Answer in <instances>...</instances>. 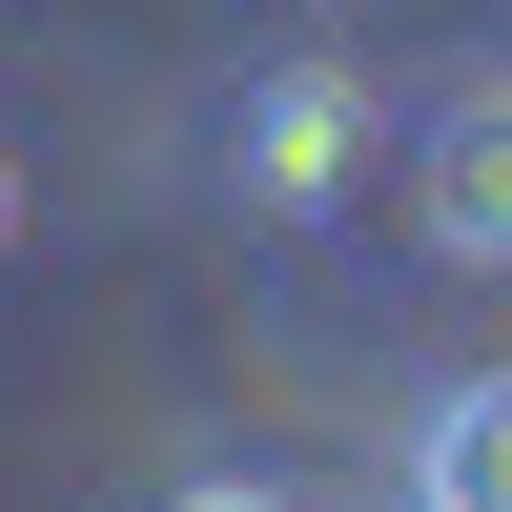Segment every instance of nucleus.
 <instances>
[{
    "instance_id": "f257e3e1",
    "label": "nucleus",
    "mask_w": 512,
    "mask_h": 512,
    "mask_svg": "<svg viewBox=\"0 0 512 512\" xmlns=\"http://www.w3.org/2000/svg\"><path fill=\"white\" fill-rule=\"evenodd\" d=\"M349 164H369V82L349 62H246L226 82V205L308 226V205H349Z\"/></svg>"
},
{
    "instance_id": "f03ea898",
    "label": "nucleus",
    "mask_w": 512,
    "mask_h": 512,
    "mask_svg": "<svg viewBox=\"0 0 512 512\" xmlns=\"http://www.w3.org/2000/svg\"><path fill=\"white\" fill-rule=\"evenodd\" d=\"M410 226H431L451 267H512V62L431 82V123H410Z\"/></svg>"
},
{
    "instance_id": "7ed1b4c3",
    "label": "nucleus",
    "mask_w": 512,
    "mask_h": 512,
    "mask_svg": "<svg viewBox=\"0 0 512 512\" xmlns=\"http://www.w3.org/2000/svg\"><path fill=\"white\" fill-rule=\"evenodd\" d=\"M410 512H512V369H451L410 410Z\"/></svg>"
},
{
    "instance_id": "20e7f679",
    "label": "nucleus",
    "mask_w": 512,
    "mask_h": 512,
    "mask_svg": "<svg viewBox=\"0 0 512 512\" xmlns=\"http://www.w3.org/2000/svg\"><path fill=\"white\" fill-rule=\"evenodd\" d=\"M164 512H308V492H267V472H185Z\"/></svg>"
},
{
    "instance_id": "39448f33",
    "label": "nucleus",
    "mask_w": 512,
    "mask_h": 512,
    "mask_svg": "<svg viewBox=\"0 0 512 512\" xmlns=\"http://www.w3.org/2000/svg\"><path fill=\"white\" fill-rule=\"evenodd\" d=\"M0 226H21V164H0Z\"/></svg>"
}]
</instances>
